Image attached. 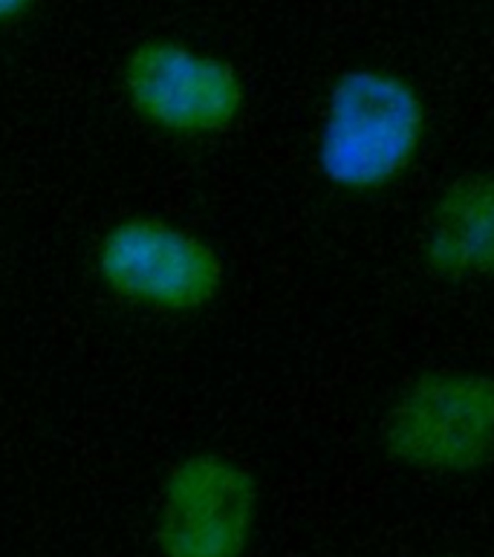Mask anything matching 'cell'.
<instances>
[{
    "instance_id": "cell-1",
    "label": "cell",
    "mask_w": 494,
    "mask_h": 557,
    "mask_svg": "<svg viewBox=\"0 0 494 557\" xmlns=\"http://www.w3.org/2000/svg\"><path fill=\"white\" fill-rule=\"evenodd\" d=\"M434 134V110L411 73L356 61L328 82L312 127V168L344 200L385 197L417 171Z\"/></svg>"
},
{
    "instance_id": "cell-2",
    "label": "cell",
    "mask_w": 494,
    "mask_h": 557,
    "mask_svg": "<svg viewBox=\"0 0 494 557\" xmlns=\"http://www.w3.org/2000/svg\"><path fill=\"white\" fill-rule=\"evenodd\" d=\"M376 448L394 468L462 483L494 468V370L431 364L408 375L376 422Z\"/></svg>"
},
{
    "instance_id": "cell-3",
    "label": "cell",
    "mask_w": 494,
    "mask_h": 557,
    "mask_svg": "<svg viewBox=\"0 0 494 557\" xmlns=\"http://www.w3.org/2000/svg\"><path fill=\"white\" fill-rule=\"evenodd\" d=\"M90 275L119 307L157 318H194L220 304L229 263L200 228L171 214L131 211L96 234Z\"/></svg>"
},
{
    "instance_id": "cell-4",
    "label": "cell",
    "mask_w": 494,
    "mask_h": 557,
    "mask_svg": "<svg viewBox=\"0 0 494 557\" xmlns=\"http://www.w3.org/2000/svg\"><path fill=\"white\" fill-rule=\"evenodd\" d=\"M127 113L153 136L209 145L244 125L249 78L232 55L174 33L136 38L119 61Z\"/></svg>"
},
{
    "instance_id": "cell-5",
    "label": "cell",
    "mask_w": 494,
    "mask_h": 557,
    "mask_svg": "<svg viewBox=\"0 0 494 557\" xmlns=\"http://www.w3.org/2000/svg\"><path fill=\"white\" fill-rule=\"evenodd\" d=\"M260 520L263 483L244 457L185 450L168 462L153 494V557H249Z\"/></svg>"
},
{
    "instance_id": "cell-6",
    "label": "cell",
    "mask_w": 494,
    "mask_h": 557,
    "mask_svg": "<svg viewBox=\"0 0 494 557\" xmlns=\"http://www.w3.org/2000/svg\"><path fill=\"white\" fill-rule=\"evenodd\" d=\"M419 272L443 289L494 283V168H462L431 194L417 228Z\"/></svg>"
},
{
    "instance_id": "cell-7",
    "label": "cell",
    "mask_w": 494,
    "mask_h": 557,
    "mask_svg": "<svg viewBox=\"0 0 494 557\" xmlns=\"http://www.w3.org/2000/svg\"><path fill=\"white\" fill-rule=\"evenodd\" d=\"M38 9H41V0H0V35L33 21Z\"/></svg>"
},
{
    "instance_id": "cell-8",
    "label": "cell",
    "mask_w": 494,
    "mask_h": 557,
    "mask_svg": "<svg viewBox=\"0 0 494 557\" xmlns=\"http://www.w3.org/2000/svg\"><path fill=\"white\" fill-rule=\"evenodd\" d=\"M419 557H471V555H448V552H436V555H419Z\"/></svg>"
}]
</instances>
